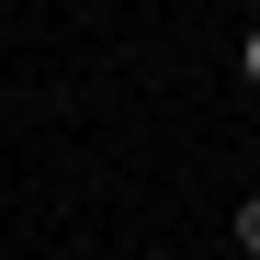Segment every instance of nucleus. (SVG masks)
<instances>
[{"label": "nucleus", "mask_w": 260, "mask_h": 260, "mask_svg": "<svg viewBox=\"0 0 260 260\" xmlns=\"http://www.w3.org/2000/svg\"><path fill=\"white\" fill-rule=\"evenodd\" d=\"M238 260H260V192L238 204Z\"/></svg>", "instance_id": "f257e3e1"}, {"label": "nucleus", "mask_w": 260, "mask_h": 260, "mask_svg": "<svg viewBox=\"0 0 260 260\" xmlns=\"http://www.w3.org/2000/svg\"><path fill=\"white\" fill-rule=\"evenodd\" d=\"M238 68H249V91H260V34H249V46H238Z\"/></svg>", "instance_id": "f03ea898"}]
</instances>
